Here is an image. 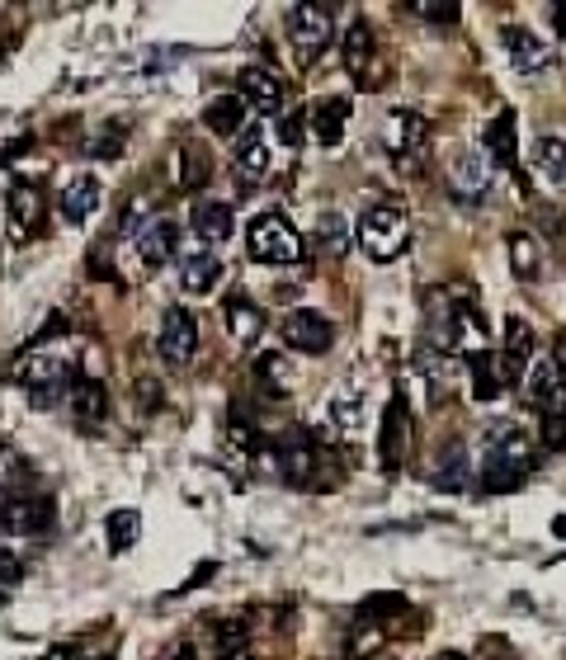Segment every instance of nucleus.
Masks as SVG:
<instances>
[{
    "mask_svg": "<svg viewBox=\"0 0 566 660\" xmlns=\"http://www.w3.org/2000/svg\"><path fill=\"white\" fill-rule=\"evenodd\" d=\"M501 354L505 359H515L520 368L534 359V326H528L524 316H505V341H501Z\"/></svg>",
    "mask_w": 566,
    "mask_h": 660,
    "instance_id": "34",
    "label": "nucleus"
},
{
    "mask_svg": "<svg viewBox=\"0 0 566 660\" xmlns=\"http://www.w3.org/2000/svg\"><path fill=\"white\" fill-rule=\"evenodd\" d=\"M99 199H104V185L95 180V175H76L71 185H62V218L71 227H81L99 208Z\"/></svg>",
    "mask_w": 566,
    "mask_h": 660,
    "instance_id": "24",
    "label": "nucleus"
},
{
    "mask_svg": "<svg viewBox=\"0 0 566 660\" xmlns=\"http://www.w3.org/2000/svg\"><path fill=\"white\" fill-rule=\"evenodd\" d=\"M553 533H557V538H566V514H557V520H553Z\"/></svg>",
    "mask_w": 566,
    "mask_h": 660,
    "instance_id": "50",
    "label": "nucleus"
},
{
    "mask_svg": "<svg viewBox=\"0 0 566 660\" xmlns=\"http://www.w3.org/2000/svg\"><path fill=\"white\" fill-rule=\"evenodd\" d=\"M24 580V562L14 557L10 547H0V590H10V585H20Z\"/></svg>",
    "mask_w": 566,
    "mask_h": 660,
    "instance_id": "41",
    "label": "nucleus"
},
{
    "mask_svg": "<svg viewBox=\"0 0 566 660\" xmlns=\"http://www.w3.org/2000/svg\"><path fill=\"white\" fill-rule=\"evenodd\" d=\"M534 170L543 185L566 189V137H538L534 142Z\"/></svg>",
    "mask_w": 566,
    "mask_h": 660,
    "instance_id": "28",
    "label": "nucleus"
},
{
    "mask_svg": "<svg viewBox=\"0 0 566 660\" xmlns=\"http://www.w3.org/2000/svg\"><path fill=\"white\" fill-rule=\"evenodd\" d=\"M66 406L76 410L81 425H104V416H109V391H104L99 378L76 373V383H71V391H66Z\"/></svg>",
    "mask_w": 566,
    "mask_h": 660,
    "instance_id": "20",
    "label": "nucleus"
},
{
    "mask_svg": "<svg viewBox=\"0 0 566 660\" xmlns=\"http://www.w3.org/2000/svg\"><path fill=\"white\" fill-rule=\"evenodd\" d=\"M156 354H161L166 368H189L193 354H199V321L185 307H170L161 316V331H156Z\"/></svg>",
    "mask_w": 566,
    "mask_h": 660,
    "instance_id": "9",
    "label": "nucleus"
},
{
    "mask_svg": "<svg viewBox=\"0 0 566 660\" xmlns=\"http://www.w3.org/2000/svg\"><path fill=\"white\" fill-rule=\"evenodd\" d=\"M279 335H283V345L297 349V354H326L335 345V326L312 307H297V312L283 316Z\"/></svg>",
    "mask_w": 566,
    "mask_h": 660,
    "instance_id": "15",
    "label": "nucleus"
},
{
    "mask_svg": "<svg viewBox=\"0 0 566 660\" xmlns=\"http://www.w3.org/2000/svg\"><path fill=\"white\" fill-rule=\"evenodd\" d=\"M424 137H430V123H424V114H416V109H392L382 123V147L397 166H411L424 147Z\"/></svg>",
    "mask_w": 566,
    "mask_h": 660,
    "instance_id": "13",
    "label": "nucleus"
},
{
    "mask_svg": "<svg viewBox=\"0 0 566 660\" xmlns=\"http://www.w3.org/2000/svg\"><path fill=\"white\" fill-rule=\"evenodd\" d=\"M180 156H185L180 189H199V185H203V175H208V166H203V151L193 147V142H185V147H180Z\"/></svg>",
    "mask_w": 566,
    "mask_h": 660,
    "instance_id": "39",
    "label": "nucleus"
},
{
    "mask_svg": "<svg viewBox=\"0 0 566 660\" xmlns=\"http://www.w3.org/2000/svg\"><path fill=\"white\" fill-rule=\"evenodd\" d=\"M193 237L208 241V245H222L232 237V203L227 199H199L193 203Z\"/></svg>",
    "mask_w": 566,
    "mask_h": 660,
    "instance_id": "23",
    "label": "nucleus"
},
{
    "mask_svg": "<svg viewBox=\"0 0 566 660\" xmlns=\"http://www.w3.org/2000/svg\"><path fill=\"white\" fill-rule=\"evenodd\" d=\"M245 651H251V622H245V618L212 622V656H218V660H241Z\"/></svg>",
    "mask_w": 566,
    "mask_h": 660,
    "instance_id": "30",
    "label": "nucleus"
},
{
    "mask_svg": "<svg viewBox=\"0 0 566 660\" xmlns=\"http://www.w3.org/2000/svg\"><path fill=\"white\" fill-rule=\"evenodd\" d=\"M274 458H279V472L289 486L297 491H322V449L316 439L303 434V430H289L279 443H274Z\"/></svg>",
    "mask_w": 566,
    "mask_h": 660,
    "instance_id": "5",
    "label": "nucleus"
},
{
    "mask_svg": "<svg viewBox=\"0 0 566 660\" xmlns=\"http://www.w3.org/2000/svg\"><path fill=\"white\" fill-rule=\"evenodd\" d=\"M232 170H237V185H241L245 193H251V189L264 180V170H270V142H264V133H260V128H251V133L241 137Z\"/></svg>",
    "mask_w": 566,
    "mask_h": 660,
    "instance_id": "19",
    "label": "nucleus"
},
{
    "mask_svg": "<svg viewBox=\"0 0 566 660\" xmlns=\"http://www.w3.org/2000/svg\"><path fill=\"white\" fill-rule=\"evenodd\" d=\"M175 660H189V647H185V651H180V656H175Z\"/></svg>",
    "mask_w": 566,
    "mask_h": 660,
    "instance_id": "52",
    "label": "nucleus"
},
{
    "mask_svg": "<svg viewBox=\"0 0 566 660\" xmlns=\"http://www.w3.org/2000/svg\"><path fill=\"white\" fill-rule=\"evenodd\" d=\"M289 373L293 368L283 364L279 354H260V359H255V383L270 391V397H289Z\"/></svg>",
    "mask_w": 566,
    "mask_h": 660,
    "instance_id": "38",
    "label": "nucleus"
},
{
    "mask_svg": "<svg viewBox=\"0 0 566 660\" xmlns=\"http://www.w3.org/2000/svg\"><path fill=\"white\" fill-rule=\"evenodd\" d=\"M515 142H520V123H515V109H501L491 123H486V133H482V156L491 160V166H515Z\"/></svg>",
    "mask_w": 566,
    "mask_h": 660,
    "instance_id": "21",
    "label": "nucleus"
},
{
    "mask_svg": "<svg viewBox=\"0 0 566 660\" xmlns=\"http://www.w3.org/2000/svg\"><path fill=\"white\" fill-rule=\"evenodd\" d=\"M449 189H453V199H463V203H486L495 189V166L482 151H458L449 160Z\"/></svg>",
    "mask_w": 566,
    "mask_h": 660,
    "instance_id": "11",
    "label": "nucleus"
},
{
    "mask_svg": "<svg viewBox=\"0 0 566 660\" xmlns=\"http://www.w3.org/2000/svg\"><path fill=\"white\" fill-rule=\"evenodd\" d=\"M203 128L208 133H218V137H237L245 128V104L237 95H218V99H208V109H203Z\"/></svg>",
    "mask_w": 566,
    "mask_h": 660,
    "instance_id": "31",
    "label": "nucleus"
},
{
    "mask_svg": "<svg viewBox=\"0 0 566 660\" xmlns=\"http://www.w3.org/2000/svg\"><path fill=\"white\" fill-rule=\"evenodd\" d=\"M218 283H222V260L218 255L199 251V255H185L180 260V289L185 293H212Z\"/></svg>",
    "mask_w": 566,
    "mask_h": 660,
    "instance_id": "27",
    "label": "nucleus"
},
{
    "mask_svg": "<svg viewBox=\"0 0 566 660\" xmlns=\"http://www.w3.org/2000/svg\"><path fill=\"white\" fill-rule=\"evenodd\" d=\"M472 486V458L463 443H449L444 453H439L434 462V491H444V495H463Z\"/></svg>",
    "mask_w": 566,
    "mask_h": 660,
    "instance_id": "25",
    "label": "nucleus"
},
{
    "mask_svg": "<svg viewBox=\"0 0 566 660\" xmlns=\"http://www.w3.org/2000/svg\"><path fill=\"white\" fill-rule=\"evenodd\" d=\"M547 14H553V24H557V39H566V0H557Z\"/></svg>",
    "mask_w": 566,
    "mask_h": 660,
    "instance_id": "48",
    "label": "nucleus"
},
{
    "mask_svg": "<svg viewBox=\"0 0 566 660\" xmlns=\"http://www.w3.org/2000/svg\"><path fill=\"white\" fill-rule=\"evenodd\" d=\"M57 331L66 335V316H62V312H52V316L43 321V326H39V335H33V341H39V345H43V341H52V335H57Z\"/></svg>",
    "mask_w": 566,
    "mask_h": 660,
    "instance_id": "45",
    "label": "nucleus"
},
{
    "mask_svg": "<svg viewBox=\"0 0 566 660\" xmlns=\"http://www.w3.org/2000/svg\"><path fill=\"white\" fill-rule=\"evenodd\" d=\"M534 449H528V434L520 430V425H491L486 430V453H482V491L491 495H505L524 486V476L534 472Z\"/></svg>",
    "mask_w": 566,
    "mask_h": 660,
    "instance_id": "1",
    "label": "nucleus"
},
{
    "mask_svg": "<svg viewBox=\"0 0 566 660\" xmlns=\"http://www.w3.org/2000/svg\"><path fill=\"white\" fill-rule=\"evenodd\" d=\"M331 420L340 425V430H354V425H359V397H340V401H335Z\"/></svg>",
    "mask_w": 566,
    "mask_h": 660,
    "instance_id": "43",
    "label": "nucleus"
},
{
    "mask_svg": "<svg viewBox=\"0 0 566 660\" xmlns=\"http://www.w3.org/2000/svg\"><path fill=\"white\" fill-rule=\"evenodd\" d=\"M331 39H335L331 6H293L289 10V43L297 52V62H316Z\"/></svg>",
    "mask_w": 566,
    "mask_h": 660,
    "instance_id": "6",
    "label": "nucleus"
},
{
    "mask_svg": "<svg viewBox=\"0 0 566 660\" xmlns=\"http://www.w3.org/2000/svg\"><path fill=\"white\" fill-rule=\"evenodd\" d=\"M6 212H10L14 237H29V231H39V222H43V189H39V185H14L10 199H6Z\"/></svg>",
    "mask_w": 566,
    "mask_h": 660,
    "instance_id": "26",
    "label": "nucleus"
},
{
    "mask_svg": "<svg viewBox=\"0 0 566 660\" xmlns=\"http://www.w3.org/2000/svg\"><path fill=\"white\" fill-rule=\"evenodd\" d=\"M543 443H547L553 453H562V449H566V406L543 410Z\"/></svg>",
    "mask_w": 566,
    "mask_h": 660,
    "instance_id": "40",
    "label": "nucleus"
},
{
    "mask_svg": "<svg viewBox=\"0 0 566 660\" xmlns=\"http://www.w3.org/2000/svg\"><path fill=\"white\" fill-rule=\"evenodd\" d=\"M501 43H505V57L515 62L520 76H543V71H553V66H557L553 43H543L538 33H534V29H524V24L501 29Z\"/></svg>",
    "mask_w": 566,
    "mask_h": 660,
    "instance_id": "14",
    "label": "nucleus"
},
{
    "mask_svg": "<svg viewBox=\"0 0 566 660\" xmlns=\"http://www.w3.org/2000/svg\"><path fill=\"white\" fill-rule=\"evenodd\" d=\"M237 99L245 104V114H279L283 104V81L274 76L270 66H245L237 76Z\"/></svg>",
    "mask_w": 566,
    "mask_h": 660,
    "instance_id": "17",
    "label": "nucleus"
},
{
    "mask_svg": "<svg viewBox=\"0 0 566 660\" xmlns=\"http://www.w3.org/2000/svg\"><path fill=\"white\" fill-rule=\"evenodd\" d=\"M316 245H322L326 260H340L349 251V222L340 218V212H326V218L316 222Z\"/></svg>",
    "mask_w": 566,
    "mask_h": 660,
    "instance_id": "35",
    "label": "nucleus"
},
{
    "mask_svg": "<svg viewBox=\"0 0 566 660\" xmlns=\"http://www.w3.org/2000/svg\"><path fill=\"white\" fill-rule=\"evenodd\" d=\"M434 345L458 349V354H468V359H472V354H482L486 349V321H482V312H476L468 297H453L444 326H439V335H434Z\"/></svg>",
    "mask_w": 566,
    "mask_h": 660,
    "instance_id": "8",
    "label": "nucleus"
},
{
    "mask_svg": "<svg viewBox=\"0 0 566 660\" xmlns=\"http://www.w3.org/2000/svg\"><path fill=\"white\" fill-rule=\"evenodd\" d=\"M29 147H33V142H29V137H14V142H10V147H6V151H0V166H6V160H14V156H24Z\"/></svg>",
    "mask_w": 566,
    "mask_h": 660,
    "instance_id": "46",
    "label": "nucleus"
},
{
    "mask_svg": "<svg viewBox=\"0 0 566 660\" xmlns=\"http://www.w3.org/2000/svg\"><path fill=\"white\" fill-rule=\"evenodd\" d=\"M10 378L29 391V401L39 410H57L66 401L71 383H76V368L52 359V354H24V359L10 364Z\"/></svg>",
    "mask_w": 566,
    "mask_h": 660,
    "instance_id": "2",
    "label": "nucleus"
},
{
    "mask_svg": "<svg viewBox=\"0 0 566 660\" xmlns=\"http://www.w3.org/2000/svg\"><path fill=\"white\" fill-rule=\"evenodd\" d=\"M411 14H420V20H430V24H458L463 20V10L458 6H411Z\"/></svg>",
    "mask_w": 566,
    "mask_h": 660,
    "instance_id": "42",
    "label": "nucleus"
},
{
    "mask_svg": "<svg viewBox=\"0 0 566 660\" xmlns=\"http://www.w3.org/2000/svg\"><path fill=\"white\" fill-rule=\"evenodd\" d=\"M279 137H283V147H297V142H303V118L297 114L279 118Z\"/></svg>",
    "mask_w": 566,
    "mask_h": 660,
    "instance_id": "44",
    "label": "nucleus"
},
{
    "mask_svg": "<svg viewBox=\"0 0 566 660\" xmlns=\"http://www.w3.org/2000/svg\"><path fill=\"white\" fill-rule=\"evenodd\" d=\"M227 326H232V335L241 345H260V335H264V312L255 307L251 297H227Z\"/></svg>",
    "mask_w": 566,
    "mask_h": 660,
    "instance_id": "29",
    "label": "nucleus"
},
{
    "mask_svg": "<svg viewBox=\"0 0 566 660\" xmlns=\"http://www.w3.org/2000/svg\"><path fill=\"white\" fill-rule=\"evenodd\" d=\"M434 660H463V656H458V651H439Z\"/></svg>",
    "mask_w": 566,
    "mask_h": 660,
    "instance_id": "51",
    "label": "nucleus"
},
{
    "mask_svg": "<svg viewBox=\"0 0 566 660\" xmlns=\"http://www.w3.org/2000/svg\"><path fill=\"white\" fill-rule=\"evenodd\" d=\"M553 364L562 368V383H566V331H562L557 341H553Z\"/></svg>",
    "mask_w": 566,
    "mask_h": 660,
    "instance_id": "47",
    "label": "nucleus"
},
{
    "mask_svg": "<svg viewBox=\"0 0 566 660\" xmlns=\"http://www.w3.org/2000/svg\"><path fill=\"white\" fill-rule=\"evenodd\" d=\"M307 123H312V137L322 142V147H340L345 123H349V99H316L307 109Z\"/></svg>",
    "mask_w": 566,
    "mask_h": 660,
    "instance_id": "22",
    "label": "nucleus"
},
{
    "mask_svg": "<svg viewBox=\"0 0 566 660\" xmlns=\"http://www.w3.org/2000/svg\"><path fill=\"white\" fill-rule=\"evenodd\" d=\"M524 378V368L515 359H505L501 349H482V354H472V397L476 401H495V397H505L510 387H515Z\"/></svg>",
    "mask_w": 566,
    "mask_h": 660,
    "instance_id": "12",
    "label": "nucleus"
},
{
    "mask_svg": "<svg viewBox=\"0 0 566 660\" xmlns=\"http://www.w3.org/2000/svg\"><path fill=\"white\" fill-rule=\"evenodd\" d=\"M245 251H251L255 264H270V270H283V264H303V237L289 218L279 212H260L245 231Z\"/></svg>",
    "mask_w": 566,
    "mask_h": 660,
    "instance_id": "4",
    "label": "nucleus"
},
{
    "mask_svg": "<svg viewBox=\"0 0 566 660\" xmlns=\"http://www.w3.org/2000/svg\"><path fill=\"white\" fill-rule=\"evenodd\" d=\"M175 251H180V222L175 218H151L137 227L133 237V260L142 274H156L166 260H175Z\"/></svg>",
    "mask_w": 566,
    "mask_h": 660,
    "instance_id": "10",
    "label": "nucleus"
},
{
    "mask_svg": "<svg viewBox=\"0 0 566 660\" xmlns=\"http://www.w3.org/2000/svg\"><path fill=\"white\" fill-rule=\"evenodd\" d=\"M52 501L48 495H20L6 491L0 495V533H14V538H39V533L52 528Z\"/></svg>",
    "mask_w": 566,
    "mask_h": 660,
    "instance_id": "7",
    "label": "nucleus"
},
{
    "mask_svg": "<svg viewBox=\"0 0 566 660\" xmlns=\"http://www.w3.org/2000/svg\"><path fill=\"white\" fill-rule=\"evenodd\" d=\"M368 660H382V656H368Z\"/></svg>",
    "mask_w": 566,
    "mask_h": 660,
    "instance_id": "53",
    "label": "nucleus"
},
{
    "mask_svg": "<svg viewBox=\"0 0 566 660\" xmlns=\"http://www.w3.org/2000/svg\"><path fill=\"white\" fill-rule=\"evenodd\" d=\"M104 533H109V552H128L137 543V533H142V514L137 510H114Z\"/></svg>",
    "mask_w": 566,
    "mask_h": 660,
    "instance_id": "37",
    "label": "nucleus"
},
{
    "mask_svg": "<svg viewBox=\"0 0 566 660\" xmlns=\"http://www.w3.org/2000/svg\"><path fill=\"white\" fill-rule=\"evenodd\" d=\"M528 373H524V397L534 401V406H543V410H557V406H566V383H562V368L553 364V354H543V359H528L524 364Z\"/></svg>",
    "mask_w": 566,
    "mask_h": 660,
    "instance_id": "18",
    "label": "nucleus"
},
{
    "mask_svg": "<svg viewBox=\"0 0 566 660\" xmlns=\"http://www.w3.org/2000/svg\"><path fill=\"white\" fill-rule=\"evenodd\" d=\"M104 660H114V656H104Z\"/></svg>",
    "mask_w": 566,
    "mask_h": 660,
    "instance_id": "54",
    "label": "nucleus"
},
{
    "mask_svg": "<svg viewBox=\"0 0 566 660\" xmlns=\"http://www.w3.org/2000/svg\"><path fill=\"white\" fill-rule=\"evenodd\" d=\"M227 449H232V453H241V458H255V453H264V449H270V443H264V434L255 430L251 420L241 416V406L232 410V416H227Z\"/></svg>",
    "mask_w": 566,
    "mask_h": 660,
    "instance_id": "33",
    "label": "nucleus"
},
{
    "mask_svg": "<svg viewBox=\"0 0 566 660\" xmlns=\"http://www.w3.org/2000/svg\"><path fill=\"white\" fill-rule=\"evenodd\" d=\"M510 270H515V279H524V283L538 279V241L528 237V231H515V237H510Z\"/></svg>",
    "mask_w": 566,
    "mask_h": 660,
    "instance_id": "36",
    "label": "nucleus"
},
{
    "mask_svg": "<svg viewBox=\"0 0 566 660\" xmlns=\"http://www.w3.org/2000/svg\"><path fill=\"white\" fill-rule=\"evenodd\" d=\"M340 48H345V66L354 71V81H364V66H368V57H374V29H368V20H354L345 29Z\"/></svg>",
    "mask_w": 566,
    "mask_h": 660,
    "instance_id": "32",
    "label": "nucleus"
},
{
    "mask_svg": "<svg viewBox=\"0 0 566 660\" xmlns=\"http://www.w3.org/2000/svg\"><path fill=\"white\" fill-rule=\"evenodd\" d=\"M48 660H81V656L71 651V647H52V651H48Z\"/></svg>",
    "mask_w": 566,
    "mask_h": 660,
    "instance_id": "49",
    "label": "nucleus"
},
{
    "mask_svg": "<svg viewBox=\"0 0 566 660\" xmlns=\"http://www.w3.org/2000/svg\"><path fill=\"white\" fill-rule=\"evenodd\" d=\"M354 241L364 245V255L374 260V264H392L406 245H411V222H406V212L401 208H368L359 222H354Z\"/></svg>",
    "mask_w": 566,
    "mask_h": 660,
    "instance_id": "3",
    "label": "nucleus"
},
{
    "mask_svg": "<svg viewBox=\"0 0 566 660\" xmlns=\"http://www.w3.org/2000/svg\"><path fill=\"white\" fill-rule=\"evenodd\" d=\"M411 453V410H406V397L392 391V401L382 410V434H378V462L387 472L401 468V458Z\"/></svg>",
    "mask_w": 566,
    "mask_h": 660,
    "instance_id": "16",
    "label": "nucleus"
}]
</instances>
